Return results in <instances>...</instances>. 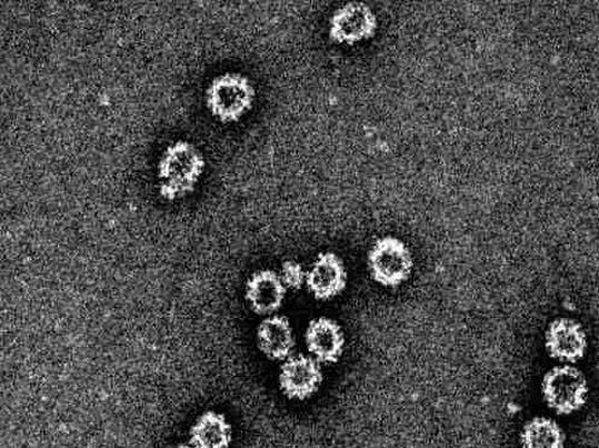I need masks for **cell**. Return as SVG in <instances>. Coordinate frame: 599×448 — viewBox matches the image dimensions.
<instances>
[{
	"label": "cell",
	"mask_w": 599,
	"mask_h": 448,
	"mask_svg": "<svg viewBox=\"0 0 599 448\" xmlns=\"http://www.w3.org/2000/svg\"><path fill=\"white\" fill-rule=\"evenodd\" d=\"M233 429L227 418L216 411H207L196 419L190 430V444L194 448H230Z\"/></svg>",
	"instance_id": "12"
},
{
	"label": "cell",
	"mask_w": 599,
	"mask_h": 448,
	"mask_svg": "<svg viewBox=\"0 0 599 448\" xmlns=\"http://www.w3.org/2000/svg\"><path fill=\"white\" fill-rule=\"evenodd\" d=\"M306 345L318 364L333 365L345 352V332L331 318L319 317L307 327Z\"/></svg>",
	"instance_id": "8"
},
{
	"label": "cell",
	"mask_w": 599,
	"mask_h": 448,
	"mask_svg": "<svg viewBox=\"0 0 599 448\" xmlns=\"http://www.w3.org/2000/svg\"><path fill=\"white\" fill-rule=\"evenodd\" d=\"M522 448H563L562 428L547 417H536L527 422L521 431Z\"/></svg>",
	"instance_id": "13"
},
{
	"label": "cell",
	"mask_w": 599,
	"mask_h": 448,
	"mask_svg": "<svg viewBox=\"0 0 599 448\" xmlns=\"http://www.w3.org/2000/svg\"><path fill=\"white\" fill-rule=\"evenodd\" d=\"M541 392L551 410L559 415H570L587 402L589 386L579 369L562 366L546 374Z\"/></svg>",
	"instance_id": "2"
},
{
	"label": "cell",
	"mask_w": 599,
	"mask_h": 448,
	"mask_svg": "<svg viewBox=\"0 0 599 448\" xmlns=\"http://www.w3.org/2000/svg\"><path fill=\"white\" fill-rule=\"evenodd\" d=\"M547 349L555 359L575 364L587 351L588 340L581 326L569 318L553 321L547 331Z\"/></svg>",
	"instance_id": "10"
},
{
	"label": "cell",
	"mask_w": 599,
	"mask_h": 448,
	"mask_svg": "<svg viewBox=\"0 0 599 448\" xmlns=\"http://www.w3.org/2000/svg\"><path fill=\"white\" fill-rule=\"evenodd\" d=\"M378 19L372 9L365 3L353 2L338 9L331 19L330 37L339 43L355 46L373 38Z\"/></svg>",
	"instance_id": "6"
},
{
	"label": "cell",
	"mask_w": 599,
	"mask_h": 448,
	"mask_svg": "<svg viewBox=\"0 0 599 448\" xmlns=\"http://www.w3.org/2000/svg\"><path fill=\"white\" fill-rule=\"evenodd\" d=\"M257 345L272 360H284L293 355L296 337L288 317L272 315L257 328Z\"/></svg>",
	"instance_id": "11"
},
{
	"label": "cell",
	"mask_w": 599,
	"mask_h": 448,
	"mask_svg": "<svg viewBox=\"0 0 599 448\" xmlns=\"http://www.w3.org/2000/svg\"><path fill=\"white\" fill-rule=\"evenodd\" d=\"M253 89L250 81L239 74H224L213 80L207 93V103L223 122L238 121L252 107Z\"/></svg>",
	"instance_id": "3"
},
{
	"label": "cell",
	"mask_w": 599,
	"mask_h": 448,
	"mask_svg": "<svg viewBox=\"0 0 599 448\" xmlns=\"http://www.w3.org/2000/svg\"><path fill=\"white\" fill-rule=\"evenodd\" d=\"M322 380L320 364L305 355L284 359L279 375L282 394L293 400H306L316 395Z\"/></svg>",
	"instance_id": "5"
},
{
	"label": "cell",
	"mask_w": 599,
	"mask_h": 448,
	"mask_svg": "<svg viewBox=\"0 0 599 448\" xmlns=\"http://www.w3.org/2000/svg\"><path fill=\"white\" fill-rule=\"evenodd\" d=\"M177 448H194L191 444H180Z\"/></svg>",
	"instance_id": "15"
},
{
	"label": "cell",
	"mask_w": 599,
	"mask_h": 448,
	"mask_svg": "<svg viewBox=\"0 0 599 448\" xmlns=\"http://www.w3.org/2000/svg\"><path fill=\"white\" fill-rule=\"evenodd\" d=\"M372 278L385 287L406 282L412 270V257L408 246L395 237L379 239L368 255Z\"/></svg>",
	"instance_id": "4"
},
{
	"label": "cell",
	"mask_w": 599,
	"mask_h": 448,
	"mask_svg": "<svg viewBox=\"0 0 599 448\" xmlns=\"http://www.w3.org/2000/svg\"><path fill=\"white\" fill-rule=\"evenodd\" d=\"M203 168L202 157L190 143L177 142L164 152L160 165L162 195L170 199L187 195L201 177Z\"/></svg>",
	"instance_id": "1"
},
{
	"label": "cell",
	"mask_w": 599,
	"mask_h": 448,
	"mask_svg": "<svg viewBox=\"0 0 599 448\" xmlns=\"http://www.w3.org/2000/svg\"><path fill=\"white\" fill-rule=\"evenodd\" d=\"M348 273L342 260L332 252L318 257L307 272L306 285L309 292L320 300H330L345 291Z\"/></svg>",
	"instance_id": "7"
},
{
	"label": "cell",
	"mask_w": 599,
	"mask_h": 448,
	"mask_svg": "<svg viewBox=\"0 0 599 448\" xmlns=\"http://www.w3.org/2000/svg\"><path fill=\"white\" fill-rule=\"evenodd\" d=\"M288 289L273 270H260L247 283V300L251 310L260 316H272L282 307Z\"/></svg>",
	"instance_id": "9"
},
{
	"label": "cell",
	"mask_w": 599,
	"mask_h": 448,
	"mask_svg": "<svg viewBox=\"0 0 599 448\" xmlns=\"http://www.w3.org/2000/svg\"><path fill=\"white\" fill-rule=\"evenodd\" d=\"M279 277L287 289L298 291L306 283L307 272L301 265L293 262V260H288L282 265Z\"/></svg>",
	"instance_id": "14"
}]
</instances>
